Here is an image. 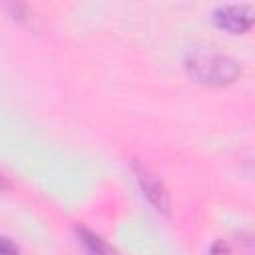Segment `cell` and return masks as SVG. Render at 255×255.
<instances>
[{"mask_svg":"<svg viewBox=\"0 0 255 255\" xmlns=\"http://www.w3.org/2000/svg\"><path fill=\"white\" fill-rule=\"evenodd\" d=\"M211 253H213V255H229V245L223 243V241H217V243L211 247Z\"/></svg>","mask_w":255,"mask_h":255,"instance_id":"obj_6","label":"cell"},{"mask_svg":"<svg viewBox=\"0 0 255 255\" xmlns=\"http://www.w3.org/2000/svg\"><path fill=\"white\" fill-rule=\"evenodd\" d=\"M187 74L205 86H229L241 76V66L229 54L213 48L193 50L185 58Z\"/></svg>","mask_w":255,"mask_h":255,"instance_id":"obj_1","label":"cell"},{"mask_svg":"<svg viewBox=\"0 0 255 255\" xmlns=\"http://www.w3.org/2000/svg\"><path fill=\"white\" fill-rule=\"evenodd\" d=\"M76 231H78V239L84 245L88 255H118V251L102 235H98L96 231H92V229H88L84 225L78 227Z\"/></svg>","mask_w":255,"mask_h":255,"instance_id":"obj_4","label":"cell"},{"mask_svg":"<svg viewBox=\"0 0 255 255\" xmlns=\"http://www.w3.org/2000/svg\"><path fill=\"white\" fill-rule=\"evenodd\" d=\"M213 22L229 34H245L253 26V12L247 4H223L213 10Z\"/></svg>","mask_w":255,"mask_h":255,"instance_id":"obj_2","label":"cell"},{"mask_svg":"<svg viewBox=\"0 0 255 255\" xmlns=\"http://www.w3.org/2000/svg\"><path fill=\"white\" fill-rule=\"evenodd\" d=\"M6 185H8V183H6V177H4V175H2V171H0V189H4Z\"/></svg>","mask_w":255,"mask_h":255,"instance_id":"obj_7","label":"cell"},{"mask_svg":"<svg viewBox=\"0 0 255 255\" xmlns=\"http://www.w3.org/2000/svg\"><path fill=\"white\" fill-rule=\"evenodd\" d=\"M133 173H135V179H137L139 189H141V193L145 195V199H147L157 211L169 215L171 201H169V193H167L163 181H161L153 171H149L145 165H139V163H133Z\"/></svg>","mask_w":255,"mask_h":255,"instance_id":"obj_3","label":"cell"},{"mask_svg":"<svg viewBox=\"0 0 255 255\" xmlns=\"http://www.w3.org/2000/svg\"><path fill=\"white\" fill-rule=\"evenodd\" d=\"M0 255H20V249L12 239L0 237Z\"/></svg>","mask_w":255,"mask_h":255,"instance_id":"obj_5","label":"cell"}]
</instances>
